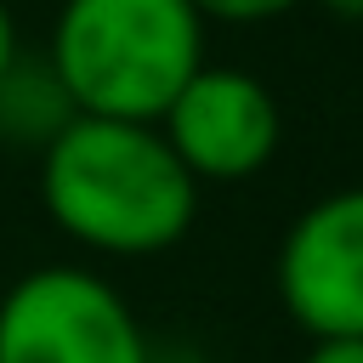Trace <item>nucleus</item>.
<instances>
[{
	"mask_svg": "<svg viewBox=\"0 0 363 363\" xmlns=\"http://www.w3.org/2000/svg\"><path fill=\"white\" fill-rule=\"evenodd\" d=\"M40 199L74 244L102 255H159L199 216V182L164 130L102 113H68L45 136Z\"/></svg>",
	"mask_w": 363,
	"mask_h": 363,
	"instance_id": "f257e3e1",
	"label": "nucleus"
},
{
	"mask_svg": "<svg viewBox=\"0 0 363 363\" xmlns=\"http://www.w3.org/2000/svg\"><path fill=\"white\" fill-rule=\"evenodd\" d=\"M74 113L159 125L204 62L193 0H62L45 51Z\"/></svg>",
	"mask_w": 363,
	"mask_h": 363,
	"instance_id": "f03ea898",
	"label": "nucleus"
},
{
	"mask_svg": "<svg viewBox=\"0 0 363 363\" xmlns=\"http://www.w3.org/2000/svg\"><path fill=\"white\" fill-rule=\"evenodd\" d=\"M0 363H153L130 301L85 267H34L0 301Z\"/></svg>",
	"mask_w": 363,
	"mask_h": 363,
	"instance_id": "7ed1b4c3",
	"label": "nucleus"
},
{
	"mask_svg": "<svg viewBox=\"0 0 363 363\" xmlns=\"http://www.w3.org/2000/svg\"><path fill=\"white\" fill-rule=\"evenodd\" d=\"M278 301L312 335H363V182L306 204L278 244Z\"/></svg>",
	"mask_w": 363,
	"mask_h": 363,
	"instance_id": "20e7f679",
	"label": "nucleus"
},
{
	"mask_svg": "<svg viewBox=\"0 0 363 363\" xmlns=\"http://www.w3.org/2000/svg\"><path fill=\"white\" fill-rule=\"evenodd\" d=\"M159 130L193 170V182H244L278 153L284 119L255 74L199 62V74L159 113Z\"/></svg>",
	"mask_w": 363,
	"mask_h": 363,
	"instance_id": "39448f33",
	"label": "nucleus"
},
{
	"mask_svg": "<svg viewBox=\"0 0 363 363\" xmlns=\"http://www.w3.org/2000/svg\"><path fill=\"white\" fill-rule=\"evenodd\" d=\"M301 0H193V11L204 23H267V17H284Z\"/></svg>",
	"mask_w": 363,
	"mask_h": 363,
	"instance_id": "423d86ee",
	"label": "nucleus"
},
{
	"mask_svg": "<svg viewBox=\"0 0 363 363\" xmlns=\"http://www.w3.org/2000/svg\"><path fill=\"white\" fill-rule=\"evenodd\" d=\"M301 363H363V335H335V340H312V352Z\"/></svg>",
	"mask_w": 363,
	"mask_h": 363,
	"instance_id": "0eeeda50",
	"label": "nucleus"
},
{
	"mask_svg": "<svg viewBox=\"0 0 363 363\" xmlns=\"http://www.w3.org/2000/svg\"><path fill=\"white\" fill-rule=\"evenodd\" d=\"M17 68V23H11V11H6V0H0V79Z\"/></svg>",
	"mask_w": 363,
	"mask_h": 363,
	"instance_id": "6e6552de",
	"label": "nucleus"
},
{
	"mask_svg": "<svg viewBox=\"0 0 363 363\" xmlns=\"http://www.w3.org/2000/svg\"><path fill=\"white\" fill-rule=\"evenodd\" d=\"M323 6H335V11H346V17H363V0H323Z\"/></svg>",
	"mask_w": 363,
	"mask_h": 363,
	"instance_id": "1a4fd4ad",
	"label": "nucleus"
}]
</instances>
